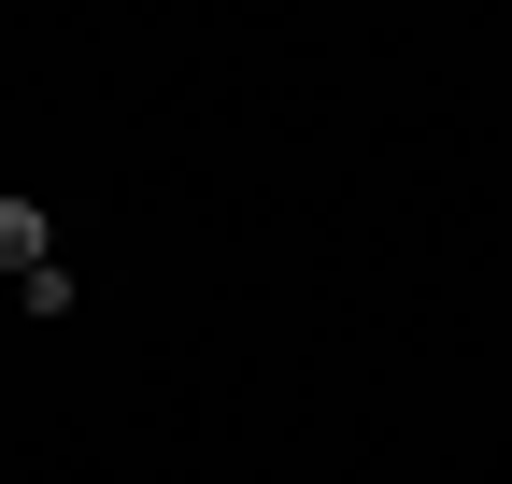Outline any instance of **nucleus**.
Here are the masks:
<instances>
[{"mask_svg":"<svg viewBox=\"0 0 512 484\" xmlns=\"http://www.w3.org/2000/svg\"><path fill=\"white\" fill-rule=\"evenodd\" d=\"M0 271H15V285L43 271V214H29V200H0Z\"/></svg>","mask_w":512,"mask_h":484,"instance_id":"obj_1","label":"nucleus"}]
</instances>
